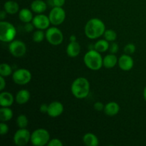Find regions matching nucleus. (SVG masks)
<instances>
[{
    "label": "nucleus",
    "instance_id": "obj_1",
    "mask_svg": "<svg viewBox=\"0 0 146 146\" xmlns=\"http://www.w3.org/2000/svg\"><path fill=\"white\" fill-rule=\"evenodd\" d=\"M106 26L104 21L98 18L91 19L87 21L84 28L85 35L90 39H96L104 36Z\"/></svg>",
    "mask_w": 146,
    "mask_h": 146
},
{
    "label": "nucleus",
    "instance_id": "obj_2",
    "mask_svg": "<svg viewBox=\"0 0 146 146\" xmlns=\"http://www.w3.org/2000/svg\"><path fill=\"white\" fill-rule=\"evenodd\" d=\"M73 96L78 99H84L90 93V83L84 77H78L73 81L71 86Z\"/></svg>",
    "mask_w": 146,
    "mask_h": 146
},
{
    "label": "nucleus",
    "instance_id": "obj_3",
    "mask_svg": "<svg viewBox=\"0 0 146 146\" xmlns=\"http://www.w3.org/2000/svg\"><path fill=\"white\" fill-rule=\"evenodd\" d=\"M103 59L101 53L95 49H90L84 56V64L92 71H98L102 68Z\"/></svg>",
    "mask_w": 146,
    "mask_h": 146
},
{
    "label": "nucleus",
    "instance_id": "obj_4",
    "mask_svg": "<svg viewBox=\"0 0 146 146\" xmlns=\"http://www.w3.org/2000/svg\"><path fill=\"white\" fill-rule=\"evenodd\" d=\"M17 36L15 27L9 21H1L0 22V40L4 43L14 41Z\"/></svg>",
    "mask_w": 146,
    "mask_h": 146
},
{
    "label": "nucleus",
    "instance_id": "obj_5",
    "mask_svg": "<svg viewBox=\"0 0 146 146\" xmlns=\"http://www.w3.org/2000/svg\"><path fill=\"white\" fill-rule=\"evenodd\" d=\"M50 134L44 128H38L31 134V143L34 146H44L50 141Z\"/></svg>",
    "mask_w": 146,
    "mask_h": 146
},
{
    "label": "nucleus",
    "instance_id": "obj_6",
    "mask_svg": "<svg viewBox=\"0 0 146 146\" xmlns=\"http://www.w3.org/2000/svg\"><path fill=\"white\" fill-rule=\"evenodd\" d=\"M46 39L51 45L58 46L64 41V34L58 28L51 27L46 31Z\"/></svg>",
    "mask_w": 146,
    "mask_h": 146
},
{
    "label": "nucleus",
    "instance_id": "obj_7",
    "mask_svg": "<svg viewBox=\"0 0 146 146\" xmlns=\"http://www.w3.org/2000/svg\"><path fill=\"white\" fill-rule=\"evenodd\" d=\"M31 73L27 68H19L12 74L13 81L17 85H27L31 81Z\"/></svg>",
    "mask_w": 146,
    "mask_h": 146
},
{
    "label": "nucleus",
    "instance_id": "obj_8",
    "mask_svg": "<svg viewBox=\"0 0 146 146\" xmlns=\"http://www.w3.org/2000/svg\"><path fill=\"white\" fill-rule=\"evenodd\" d=\"M51 24L54 26H58L63 24L66 19V11L62 7H54L48 14Z\"/></svg>",
    "mask_w": 146,
    "mask_h": 146
},
{
    "label": "nucleus",
    "instance_id": "obj_9",
    "mask_svg": "<svg viewBox=\"0 0 146 146\" xmlns=\"http://www.w3.org/2000/svg\"><path fill=\"white\" fill-rule=\"evenodd\" d=\"M9 51L13 56L21 58L27 53V46L22 41L14 39L9 44Z\"/></svg>",
    "mask_w": 146,
    "mask_h": 146
},
{
    "label": "nucleus",
    "instance_id": "obj_10",
    "mask_svg": "<svg viewBox=\"0 0 146 146\" xmlns=\"http://www.w3.org/2000/svg\"><path fill=\"white\" fill-rule=\"evenodd\" d=\"M31 133L27 128H19L15 132L13 138L14 144L17 146H24L31 141Z\"/></svg>",
    "mask_w": 146,
    "mask_h": 146
},
{
    "label": "nucleus",
    "instance_id": "obj_11",
    "mask_svg": "<svg viewBox=\"0 0 146 146\" xmlns=\"http://www.w3.org/2000/svg\"><path fill=\"white\" fill-rule=\"evenodd\" d=\"M32 23L36 29L41 30L47 29L49 28L51 24L48 16H46L44 14H38L37 15L34 16Z\"/></svg>",
    "mask_w": 146,
    "mask_h": 146
},
{
    "label": "nucleus",
    "instance_id": "obj_12",
    "mask_svg": "<svg viewBox=\"0 0 146 146\" xmlns=\"http://www.w3.org/2000/svg\"><path fill=\"white\" fill-rule=\"evenodd\" d=\"M118 65L121 70L128 71L133 68L134 61L131 55L124 54L118 58Z\"/></svg>",
    "mask_w": 146,
    "mask_h": 146
},
{
    "label": "nucleus",
    "instance_id": "obj_13",
    "mask_svg": "<svg viewBox=\"0 0 146 146\" xmlns=\"http://www.w3.org/2000/svg\"><path fill=\"white\" fill-rule=\"evenodd\" d=\"M64 111V105L59 101H53L48 104V116L51 118H56L60 116Z\"/></svg>",
    "mask_w": 146,
    "mask_h": 146
},
{
    "label": "nucleus",
    "instance_id": "obj_14",
    "mask_svg": "<svg viewBox=\"0 0 146 146\" xmlns=\"http://www.w3.org/2000/svg\"><path fill=\"white\" fill-rule=\"evenodd\" d=\"M15 101V97L8 91H1L0 94V106L1 107H10Z\"/></svg>",
    "mask_w": 146,
    "mask_h": 146
},
{
    "label": "nucleus",
    "instance_id": "obj_15",
    "mask_svg": "<svg viewBox=\"0 0 146 146\" xmlns=\"http://www.w3.org/2000/svg\"><path fill=\"white\" fill-rule=\"evenodd\" d=\"M66 54L71 58H76L81 53V46L78 41H70L66 47Z\"/></svg>",
    "mask_w": 146,
    "mask_h": 146
},
{
    "label": "nucleus",
    "instance_id": "obj_16",
    "mask_svg": "<svg viewBox=\"0 0 146 146\" xmlns=\"http://www.w3.org/2000/svg\"><path fill=\"white\" fill-rule=\"evenodd\" d=\"M118 58L114 54H107L104 57L103 59V66L108 69L114 68L118 64Z\"/></svg>",
    "mask_w": 146,
    "mask_h": 146
},
{
    "label": "nucleus",
    "instance_id": "obj_17",
    "mask_svg": "<svg viewBox=\"0 0 146 146\" xmlns=\"http://www.w3.org/2000/svg\"><path fill=\"white\" fill-rule=\"evenodd\" d=\"M31 97L30 92L27 89H21L17 93L15 96V101L19 105H24L29 102Z\"/></svg>",
    "mask_w": 146,
    "mask_h": 146
},
{
    "label": "nucleus",
    "instance_id": "obj_18",
    "mask_svg": "<svg viewBox=\"0 0 146 146\" xmlns=\"http://www.w3.org/2000/svg\"><path fill=\"white\" fill-rule=\"evenodd\" d=\"M120 111V106L118 103L111 101V102L108 103L105 105L104 112L105 113L106 115L108 116H114L117 115Z\"/></svg>",
    "mask_w": 146,
    "mask_h": 146
},
{
    "label": "nucleus",
    "instance_id": "obj_19",
    "mask_svg": "<svg viewBox=\"0 0 146 146\" xmlns=\"http://www.w3.org/2000/svg\"><path fill=\"white\" fill-rule=\"evenodd\" d=\"M47 4L43 0H34L31 4V9L36 14H43L46 10Z\"/></svg>",
    "mask_w": 146,
    "mask_h": 146
},
{
    "label": "nucleus",
    "instance_id": "obj_20",
    "mask_svg": "<svg viewBox=\"0 0 146 146\" xmlns=\"http://www.w3.org/2000/svg\"><path fill=\"white\" fill-rule=\"evenodd\" d=\"M4 10L8 14H16L19 11V6L18 3L13 0H9L4 4Z\"/></svg>",
    "mask_w": 146,
    "mask_h": 146
},
{
    "label": "nucleus",
    "instance_id": "obj_21",
    "mask_svg": "<svg viewBox=\"0 0 146 146\" xmlns=\"http://www.w3.org/2000/svg\"><path fill=\"white\" fill-rule=\"evenodd\" d=\"M19 18L20 21L24 24L31 22L33 19H34L32 11H31V9H29L28 8L21 9L19 11Z\"/></svg>",
    "mask_w": 146,
    "mask_h": 146
},
{
    "label": "nucleus",
    "instance_id": "obj_22",
    "mask_svg": "<svg viewBox=\"0 0 146 146\" xmlns=\"http://www.w3.org/2000/svg\"><path fill=\"white\" fill-rule=\"evenodd\" d=\"M83 142L87 146H98L99 145L98 138L92 133H87L83 136Z\"/></svg>",
    "mask_w": 146,
    "mask_h": 146
},
{
    "label": "nucleus",
    "instance_id": "obj_23",
    "mask_svg": "<svg viewBox=\"0 0 146 146\" xmlns=\"http://www.w3.org/2000/svg\"><path fill=\"white\" fill-rule=\"evenodd\" d=\"M14 115L12 110L10 107H1L0 108V120L1 122H7L11 120Z\"/></svg>",
    "mask_w": 146,
    "mask_h": 146
},
{
    "label": "nucleus",
    "instance_id": "obj_24",
    "mask_svg": "<svg viewBox=\"0 0 146 146\" xmlns=\"http://www.w3.org/2000/svg\"><path fill=\"white\" fill-rule=\"evenodd\" d=\"M109 41L104 39H99L94 44V48L99 53H104L109 49Z\"/></svg>",
    "mask_w": 146,
    "mask_h": 146
},
{
    "label": "nucleus",
    "instance_id": "obj_25",
    "mask_svg": "<svg viewBox=\"0 0 146 146\" xmlns=\"http://www.w3.org/2000/svg\"><path fill=\"white\" fill-rule=\"evenodd\" d=\"M13 74L12 68L11 66L6 63H3L0 65V76L4 77H7Z\"/></svg>",
    "mask_w": 146,
    "mask_h": 146
},
{
    "label": "nucleus",
    "instance_id": "obj_26",
    "mask_svg": "<svg viewBox=\"0 0 146 146\" xmlns=\"http://www.w3.org/2000/svg\"><path fill=\"white\" fill-rule=\"evenodd\" d=\"M16 123H17V125L19 128H27L29 125V120L27 115L21 114L17 117Z\"/></svg>",
    "mask_w": 146,
    "mask_h": 146
},
{
    "label": "nucleus",
    "instance_id": "obj_27",
    "mask_svg": "<svg viewBox=\"0 0 146 146\" xmlns=\"http://www.w3.org/2000/svg\"><path fill=\"white\" fill-rule=\"evenodd\" d=\"M46 38V33L44 32V30L38 29L33 33L32 39L34 42L40 43L44 41V38Z\"/></svg>",
    "mask_w": 146,
    "mask_h": 146
},
{
    "label": "nucleus",
    "instance_id": "obj_28",
    "mask_svg": "<svg viewBox=\"0 0 146 146\" xmlns=\"http://www.w3.org/2000/svg\"><path fill=\"white\" fill-rule=\"evenodd\" d=\"M104 37L106 40H107L109 42H113L116 40L117 34L113 29H106L104 34Z\"/></svg>",
    "mask_w": 146,
    "mask_h": 146
},
{
    "label": "nucleus",
    "instance_id": "obj_29",
    "mask_svg": "<svg viewBox=\"0 0 146 146\" xmlns=\"http://www.w3.org/2000/svg\"><path fill=\"white\" fill-rule=\"evenodd\" d=\"M136 50V46L135 44H132V43H129V44H126L123 48L124 53L128 55H131V54H134Z\"/></svg>",
    "mask_w": 146,
    "mask_h": 146
},
{
    "label": "nucleus",
    "instance_id": "obj_30",
    "mask_svg": "<svg viewBox=\"0 0 146 146\" xmlns=\"http://www.w3.org/2000/svg\"><path fill=\"white\" fill-rule=\"evenodd\" d=\"M9 130V128L6 122H1L0 123V134L1 135H4L8 133Z\"/></svg>",
    "mask_w": 146,
    "mask_h": 146
},
{
    "label": "nucleus",
    "instance_id": "obj_31",
    "mask_svg": "<svg viewBox=\"0 0 146 146\" xmlns=\"http://www.w3.org/2000/svg\"><path fill=\"white\" fill-rule=\"evenodd\" d=\"M119 49V46H118V44L117 43H115V41L113 42H111V44L109 46V51L111 54H115L118 51Z\"/></svg>",
    "mask_w": 146,
    "mask_h": 146
},
{
    "label": "nucleus",
    "instance_id": "obj_32",
    "mask_svg": "<svg viewBox=\"0 0 146 146\" xmlns=\"http://www.w3.org/2000/svg\"><path fill=\"white\" fill-rule=\"evenodd\" d=\"M48 146H62L63 143L61 142V140L58 139V138H52L50 139L49 142L47 144Z\"/></svg>",
    "mask_w": 146,
    "mask_h": 146
},
{
    "label": "nucleus",
    "instance_id": "obj_33",
    "mask_svg": "<svg viewBox=\"0 0 146 146\" xmlns=\"http://www.w3.org/2000/svg\"><path fill=\"white\" fill-rule=\"evenodd\" d=\"M94 109L96 110V111L101 112V111H103L104 110V108H105V105H104V104H103L102 102H100V101H97V102H96L95 104H94Z\"/></svg>",
    "mask_w": 146,
    "mask_h": 146
},
{
    "label": "nucleus",
    "instance_id": "obj_34",
    "mask_svg": "<svg viewBox=\"0 0 146 146\" xmlns=\"http://www.w3.org/2000/svg\"><path fill=\"white\" fill-rule=\"evenodd\" d=\"M34 28H35V27H34V24L32 23V21H31V22L26 23L25 25H24V30H25V31L28 33L33 32L34 30Z\"/></svg>",
    "mask_w": 146,
    "mask_h": 146
},
{
    "label": "nucleus",
    "instance_id": "obj_35",
    "mask_svg": "<svg viewBox=\"0 0 146 146\" xmlns=\"http://www.w3.org/2000/svg\"><path fill=\"white\" fill-rule=\"evenodd\" d=\"M54 7H62L65 4L66 0H51Z\"/></svg>",
    "mask_w": 146,
    "mask_h": 146
},
{
    "label": "nucleus",
    "instance_id": "obj_36",
    "mask_svg": "<svg viewBox=\"0 0 146 146\" xmlns=\"http://www.w3.org/2000/svg\"><path fill=\"white\" fill-rule=\"evenodd\" d=\"M5 77L0 76V91H2L6 87V81L4 79Z\"/></svg>",
    "mask_w": 146,
    "mask_h": 146
},
{
    "label": "nucleus",
    "instance_id": "obj_37",
    "mask_svg": "<svg viewBox=\"0 0 146 146\" xmlns=\"http://www.w3.org/2000/svg\"><path fill=\"white\" fill-rule=\"evenodd\" d=\"M48 105L46 104H43L40 106L39 108V111L40 112H41L42 113H47L48 112Z\"/></svg>",
    "mask_w": 146,
    "mask_h": 146
},
{
    "label": "nucleus",
    "instance_id": "obj_38",
    "mask_svg": "<svg viewBox=\"0 0 146 146\" xmlns=\"http://www.w3.org/2000/svg\"><path fill=\"white\" fill-rule=\"evenodd\" d=\"M7 12H6V11H4V10H2V11L0 12V19H1V21H4V19H6V17H7Z\"/></svg>",
    "mask_w": 146,
    "mask_h": 146
},
{
    "label": "nucleus",
    "instance_id": "obj_39",
    "mask_svg": "<svg viewBox=\"0 0 146 146\" xmlns=\"http://www.w3.org/2000/svg\"><path fill=\"white\" fill-rule=\"evenodd\" d=\"M70 41H76V36L75 35H71L70 36Z\"/></svg>",
    "mask_w": 146,
    "mask_h": 146
},
{
    "label": "nucleus",
    "instance_id": "obj_40",
    "mask_svg": "<svg viewBox=\"0 0 146 146\" xmlns=\"http://www.w3.org/2000/svg\"><path fill=\"white\" fill-rule=\"evenodd\" d=\"M143 98H144V100L146 101V86L143 89Z\"/></svg>",
    "mask_w": 146,
    "mask_h": 146
}]
</instances>
